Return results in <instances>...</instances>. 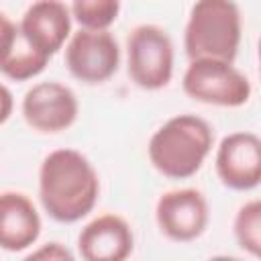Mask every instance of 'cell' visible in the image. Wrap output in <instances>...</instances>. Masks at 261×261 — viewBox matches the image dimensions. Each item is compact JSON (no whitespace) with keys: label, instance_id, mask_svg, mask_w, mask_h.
I'll list each match as a JSON object with an SVG mask.
<instances>
[{"label":"cell","instance_id":"6da1fadb","mask_svg":"<svg viewBox=\"0 0 261 261\" xmlns=\"http://www.w3.org/2000/svg\"><path fill=\"white\" fill-rule=\"evenodd\" d=\"M100 194L94 165L75 149L51 151L39 169V198L57 222H77L92 212Z\"/></svg>","mask_w":261,"mask_h":261},{"label":"cell","instance_id":"7a4b0ae2","mask_svg":"<svg viewBox=\"0 0 261 261\" xmlns=\"http://www.w3.org/2000/svg\"><path fill=\"white\" fill-rule=\"evenodd\" d=\"M214 130L196 114H177L149 139L151 165L169 179H188L200 171L212 151Z\"/></svg>","mask_w":261,"mask_h":261},{"label":"cell","instance_id":"3957f363","mask_svg":"<svg viewBox=\"0 0 261 261\" xmlns=\"http://www.w3.org/2000/svg\"><path fill=\"white\" fill-rule=\"evenodd\" d=\"M243 33L241 10L230 0H200L192 6L184 33V49L190 61L214 59L232 63Z\"/></svg>","mask_w":261,"mask_h":261},{"label":"cell","instance_id":"277c9868","mask_svg":"<svg viewBox=\"0 0 261 261\" xmlns=\"http://www.w3.org/2000/svg\"><path fill=\"white\" fill-rule=\"evenodd\" d=\"M181 88L196 102L226 108L247 104L253 92L245 73H241L232 63L214 59L190 61L181 77Z\"/></svg>","mask_w":261,"mask_h":261},{"label":"cell","instance_id":"5b68a950","mask_svg":"<svg viewBox=\"0 0 261 261\" xmlns=\"http://www.w3.org/2000/svg\"><path fill=\"white\" fill-rule=\"evenodd\" d=\"M130 80L143 90H161L173 75V43L165 29L139 24L126 39Z\"/></svg>","mask_w":261,"mask_h":261},{"label":"cell","instance_id":"8992f818","mask_svg":"<svg viewBox=\"0 0 261 261\" xmlns=\"http://www.w3.org/2000/svg\"><path fill=\"white\" fill-rule=\"evenodd\" d=\"M65 65L75 80L90 86L102 84L118 71L120 47L108 31L80 29L65 47Z\"/></svg>","mask_w":261,"mask_h":261},{"label":"cell","instance_id":"52a82bcc","mask_svg":"<svg viewBox=\"0 0 261 261\" xmlns=\"http://www.w3.org/2000/svg\"><path fill=\"white\" fill-rule=\"evenodd\" d=\"M71 35V12L65 2L59 0H39L33 2L20 22V41L39 57L51 59Z\"/></svg>","mask_w":261,"mask_h":261},{"label":"cell","instance_id":"ba28073f","mask_svg":"<svg viewBox=\"0 0 261 261\" xmlns=\"http://www.w3.org/2000/svg\"><path fill=\"white\" fill-rule=\"evenodd\" d=\"M155 218L167 239L175 243H188L206 230L210 218L208 202L196 188L169 190L157 200Z\"/></svg>","mask_w":261,"mask_h":261},{"label":"cell","instance_id":"9c48e42d","mask_svg":"<svg viewBox=\"0 0 261 261\" xmlns=\"http://www.w3.org/2000/svg\"><path fill=\"white\" fill-rule=\"evenodd\" d=\"M80 112L71 88L59 82H39L22 98V116L39 133H61L69 128Z\"/></svg>","mask_w":261,"mask_h":261},{"label":"cell","instance_id":"30bf717a","mask_svg":"<svg viewBox=\"0 0 261 261\" xmlns=\"http://www.w3.org/2000/svg\"><path fill=\"white\" fill-rule=\"evenodd\" d=\"M216 173L220 181L237 192L255 190L261 181V141L255 133L239 130L226 135L216 151Z\"/></svg>","mask_w":261,"mask_h":261},{"label":"cell","instance_id":"8fae6325","mask_svg":"<svg viewBox=\"0 0 261 261\" xmlns=\"http://www.w3.org/2000/svg\"><path fill=\"white\" fill-rule=\"evenodd\" d=\"M133 247V228L118 214L96 216L82 228L77 237L82 261H126Z\"/></svg>","mask_w":261,"mask_h":261},{"label":"cell","instance_id":"7c38bea8","mask_svg":"<svg viewBox=\"0 0 261 261\" xmlns=\"http://www.w3.org/2000/svg\"><path fill=\"white\" fill-rule=\"evenodd\" d=\"M41 234V216L29 196L22 192L0 194V249L16 253L37 243Z\"/></svg>","mask_w":261,"mask_h":261},{"label":"cell","instance_id":"4fadbf2b","mask_svg":"<svg viewBox=\"0 0 261 261\" xmlns=\"http://www.w3.org/2000/svg\"><path fill=\"white\" fill-rule=\"evenodd\" d=\"M71 18H75L86 31H108L118 18V0H75L69 4Z\"/></svg>","mask_w":261,"mask_h":261},{"label":"cell","instance_id":"5bb4252c","mask_svg":"<svg viewBox=\"0 0 261 261\" xmlns=\"http://www.w3.org/2000/svg\"><path fill=\"white\" fill-rule=\"evenodd\" d=\"M234 239L239 247L251 257L261 253V202L251 200L243 204L234 216Z\"/></svg>","mask_w":261,"mask_h":261},{"label":"cell","instance_id":"9a60e30c","mask_svg":"<svg viewBox=\"0 0 261 261\" xmlns=\"http://www.w3.org/2000/svg\"><path fill=\"white\" fill-rule=\"evenodd\" d=\"M47 63H49L47 59H43V57H39L37 53H33V51L20 41V37H18L12 55H10L8 61L0 67V71H2L6 77L14 80V82H24V80H31V77L39 75V73L47 67Z\"/></svg>","mask_w":261,"mask_h":261},{"label":"cell","instance_id":"2e32d148","mask_svg":"<svg viewBox=\"0 0 261 261\" xmlns=\"http://www.w3.org/2000/svg\"><path fill=\"white\" fill-rule=\"evenodd\" d=\"M18 41V24H14L4 12H0V67L8 61Z\"/></svg>","mask_w":261,"mask_h":261},{"label":"cell","instance_id":"e0dca14e","mask_svg":"<svg viewBox=\"0 0 261 261\" xmlns=\"http://www.w3.org/2000/svg\"><path fill=\"white\" fill-rule=\"evenodd\" d=\"M22 261H75V257L65 245L53 241V243L41 245L31 255H27Z\"/></svg>","mask_w":261,"mask_h":261},{"label":"cell","instance_id":"ac0fdd59","mask_svg":"<svg viewBox=\"0 0 261 261\" xmlns=\"http://www.w3.org/2000/svg\"><path fill=\"white\" fill-rule=\"evenodd\" d=\"M12 110H14V96L8 90V86L0 82V124H4L10 118Z\"/></svg>","mask_w":261,"mask_h":261},{"label":"cell","instance_id":"d6986e66","mask_svg":"<svg viewBox=\"0 0 261 261\" xmlns=\"http://www.w3.org/2000/svg\"><path fill=\"white\" fill-rule=\"evenodd\" d=\"M208 261H243V259H237V257H230V255H214Z\"/></svg>","mask_w":261,"mask_h":261}]
</instances>
